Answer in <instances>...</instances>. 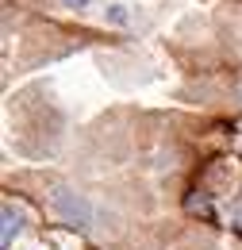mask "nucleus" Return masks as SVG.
<instances>
[{
	"label": "nucleus",
	"instance_id": "obj_3",
	"mask_svg": "<svg viewBox=\"0 0 242 250\" xmlns=\"http://www.w3.org/2000/svg\"><path fill=\"white\" fill-rule=\"evenodd\" d=\"M108 20H112V23H127V8H123V4H112V8H108Z\"/></svg>",
	"mask_w": 242,
	"mask_h": 250
},
{
	"label": "nucleus",
	"instance_id": "obj_5",
	"mask_svg": "<svg viewBox=\"0 0 242 250\" xmlns=\"http://www.w3.org/2000/svg\"><path fill=\"white\" fill-rule=\"evenodd\" d=\"M235 223H239V227H242V204H239V208H235Z\"/></svg>",
	"mask_w": 242,
	"mask_h": 250
},
{
	"label": "nucleus",
	"instance_id": "obj_2",
	"mask_svg": "<svg viewBox=\"0 0 242 250\" xmlns=\"http://www.w3.org/2000/svg\"><path fill=\"white\" fill-rule=\"evenodd\" d=\"M0 216H4V227H0V247L12 250V239L20 235V212H16L12 204H4V208H0Z\"/></svg>",
	"mask_w": 242,
	"mask_h": 250
},
{
	"label": "nucleus",
	"instance_id": "obj_4",
	"mask_svg": "<svg viewBox=\"0 0 242 250\" xmlns=\"http://www.w3.org/2000/svg\"><path fill=\"white\" fill-rule=\"evenodd\" d=\"M61 4H65V8H85L89 0H61Z\"/></svg>",
	"mask_w": 242,
	"mask_h": 250
},
{
	"label": "nucleus",
	"instance_id": "obj_1",
	"mask_svg": "<svg viewBox=\"0 0 242 250\" xmlns=\"http://www.w3.org/2000/svg\"><path fill=\"white\" fill-rule=\"evenodd\" d=\"M54 208H58V216L65 223H73V227H89L92 219V208L85 196H77V192H69V188H54Z\"/></svg>",
	"mask_w": 242,
	"mask_h": 250
}]
</instances>
